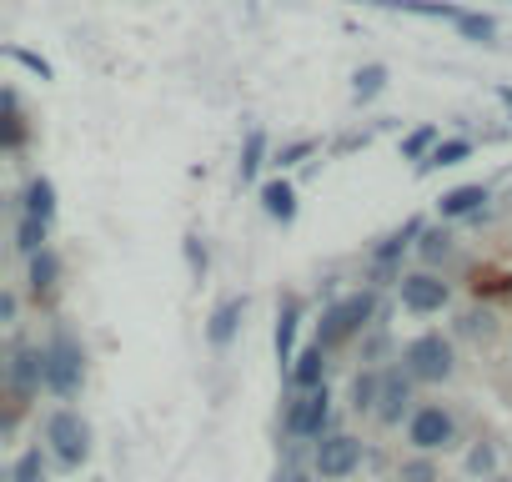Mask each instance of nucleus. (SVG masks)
Returning <instances> with one entry per match:
<instances>
[{"mask_svg": "<svg viewBox=\"0 0 512 482\" xmlns=\"http://www.w3.org/2000/svg\"><path fill=\"white\" fill-rule=\"evenodd\" d=\"M372 312H377V297H372V292L337 297V302L322 312V322H317V347H322V352L342 347L347 337H357V332L367 327V317H372Z\"/></svg>", "mask_w": 512, "mask_h": 482, "instance_id": "nucleus-1", "label": "nucleus"}, {"mask_svg": "<svg viewBox=\"0 0 512 482\" xmlns=\"http://www.w3.org/2000/svg\"><path fill=\"white\" fill-rule=\"evenodd\" d=\"M402 367L412 372V382H447V377L457 372L452 342H447L442 332H422V337H412V342L402 347Z\"/></svg>", "mask_w": 512, "mask_h": 482, "instance_id": "nucleus-2", "label": "nucleus"}, {"mask_svg": "<svg viewBox=\"0 0 512 482\" xmlns=\"http://www.w3.org/2000/svg\"><path fill=\"white\" fill-rule=\"evenodd\" d=\"M407 442H412L422 457L447 452V447L457 442V422H452V412H447V407H437V402L417 407V412H412V422H407Z\"/></svg>", "mask_w": 512, "mask_h": 482, "instance_id": "nucleus-3", "label": "nucleus"}, {"mask_svg": "<svg viewBox=\"0 0 512 482\" xmlns=\"http://www.w3.org/2000/svg\"><path fill=\"white\" fill-rule=\"evenodd\" d=\"M46 442H51V452H56L61 467H81L86 452H91V432H86V422L71 407H61V412L46 417Z\"/></svg>", "mask_w": 512, "mask_h": 482, "instance_id": "nucleus-4", "label": "nucleus"}, {"mask_svg": "<svg viewBox=\"0 0 512 482\" xmlns=\"http://www.w3.org/2000/svg\"><path fill=\"white\" fill-rule=\"evenodd\" d=\"M81 347H76V337L71 332H56L51 337V347H46V387L56 392V397H71L76 387H81Z\"/></svg>", "mask_w": 512, "mask_h": 482, "instance_id": "nucleus-5", "label": "nucleus"}, {"mask_svg": "<svg viewBox=\"0 0 512 482\" xmlns=\"http://www.w3.org/2000/svg\"><path fill=\"white\" fill-rule=\"evenodd\" d=\"M397 292H402V307L407 312H417V317H427V312H442L447 307V282L437 277V272H407L402 282H397Z\"/></svg>", "mask_w": 512, "mask_h": 482, "instance_id": "nucleus-6", "label": "nucleus"}, {"mask_svg": "<svg viewBox=\"0 0 512 482\" xmlns=\"http://www.w3.org/2000/svg\"><path fill=\"white\" fill-rule=\"evenodd\" d=\"M327 417H332V397H327V387L302 392V397L287 407V432H292V437H322V432H327Z\"/></svg>", "mask_w": 512, "mask_h": 482, "instance_id": "nucleus-7", "label": "nucleus"}, {"mask_svg": "<svg viewBox=\"0 0 512 482\" xmlns=\"http://www.w3.org/2000/svg\"><path fill=\"white\" fill-rule=\"evenodd\" d=\"M357 462H362V442H357V437L332 432V437H322V442H317V477L337 482V477L357 472Z\"/></svg>", "mask_w": 512, "mask_h": 482, "instance_id": "nucleus-8", "label": "nucleus"}, {"mask_svg": "<svg viewBox=\"0 0 512 482\" xmlns=\"http://www.w3.org/2000/svg\"><path fill=\"white\" fill-rule=\"evenodd\" d=\"M407 412H412V372H407V367H392V372H382V402H377V422L397 427Z\"/></svg>", "mask_w": 512, "mask_h": 482, "instance_id": "nucleus-9", "label": "nucleus"}, {"mask_svg": "<svg viewBox=\"0 0 512 482\" xmlns=\"http://www.w3.org/2000/svg\"><path fill=\"white\" fill-rule=\"evenodd\" d=\"M417 236H422V221H407L397 236L382 241V247L372 252V282H402V277H397V262H402V252L412 247Z\"/></svg>", "mask_w": 512, "mask_h": 482, "instance_id": "nucleus-10", "label": "nucleus"}, {"mask_svg": "<svg viewBox=\"0 0 512 482\" xmlns=\"http://www.w3.org/2000/svg\"><path fill=\"white\" fill-rule=\"evenodd\" d=\"M6 377H11V392L31 397L36 387H46V352H31V347H21V352L11 357Z\"/></svg>", "mask_w": 512, "mask_h": 482, "instance_id": "nucleus-11", "label": "nucleus"}, {"mask_svg": "<svg viewBox=\"0 0 512 482\" xmlns=\"http://www.w3.org/2000/svg\"><path fill=\"white\" fill-rule=\"evenodd\" d=\"M482 206H487V186L472 181V186H452V191L437 201V216H442V221H457V216H472V211H482Z\"/></svg>", "mask_w": 512, "mask_h": 482, "instance_id": "nucleus-12", "label": "nucleus"}, {"mask_svg": "<svg viewBox=\"0 0 512 482\" xmlns=\"http://www.w3.org/2000/svg\"><path fill=\"white\" fill-rule=\"evenodd\" d=\"M241 317H246V297H226V302L211 312V327H206L211 347H231V337H236Z\"/></svg>", "mask_w": 512, "mask_h": 482, "instance_id": "nucleus-13", "label": "nucleus"}, {"mask_svg": "<svg viewBox=\"0 0 512 482\" xmlns=\"http://www.w3.org/2000/svg\"><path fill=\"white\" fill-rule=\"evenodd\" d=\"M322 377H327V352L312 342V347L292 362V387H297V392H317V387H327Z\"/></svg>", "mask_w": 512, "mask_h": 482, "instance_id": "nucleus-14", "label": "nucleus"}, {"mask_svg": "<svg viewBox=\"0 0 512 482\" xmlns=\"http://www.w3.org/2000/svg\"><path fill=\"white\" fill-rule=\"evenodd\" d=\"M262 206H267V216H272V221H282V226H287V221L297 216V191H292V181H282V176H277V181H267V186H262Z\"/></svg>", "mask_w": 512, "mask_h": 482, "instance_id": "nucleus-15", "label": "nucleus"}, {"mask_svg": "<svg viewBox=\"0 0 512 482\" xmlns=\"http://www.w3.org/2000/svg\"><path fill=\"white\" fill-rule=\"evenodd\" d=\"M297 322H302V302L287 297L282 312H277V362H297V352H292V342H297Z\"/></svg>", "mask_w": 512, "mask_h": 482, "instance_id": "nucleus-16", "label": "nucleus"}, {"mask_svg": "<svg viewBox=\"0 0 512 482\" xmlns=\"http://www.w3.org/2000/svg\"><path fill=\"white\" fill-rule=\"evenodd\" d=\"M26 216H36V221L51 226V216H56V186H51L46 176H36V181L26 186Z\"/></svg>", "mask_w": 512, "mask_h": 482, "instance_id": "nucleus-17", "label": "nucleus"}, {"mask_svg": "<svg viewBox=\"0 0 512 482\" xmlns=\"http://www.w3.org/2000/svg\"><path fill=\"white\" fill-rule=\"evenodd\" d=\"M382 402V372H357L352 377V412H377Z\"/></svg>", "mask_w": 512, "mask_h": 482, "instance_id": "nucleus-18", "label": "nucleus"}, {"mask_svg": "<svg viewBox=\"0 0 512 482\" xmlns=\"http://www.w3.org/2000/svg\"><path fill=\"white\" fill-rule=\"evenodd\" d=\"M392 11H407V16H432V21H462V6H437V0H387Z\"/></svg>", "mask_w": 512, "mask_h": 482, "instance_id": "nucleus-19", "label": "nucleus"}, {"mask_svg": "<svg viewBox=\"0 0 512 482\" xmlns=\"http://www.w3.org/2000/svg\"><path fill=\"white\" fill-rule=\"evenodd\" d=\"M262 156H267V131L256 126V131L246 136V151H241V161H236L241 181H256V171H262Z\"/></svg>", "mask_w": 512, "mask_h": 482, "instance_id": "nucleus-20", "label": "nucleus"}, {"mask_svg": "<svg viewBox=\"0 0 512 482\" xmlns=\"http://www.w3.org/2000/svg\"><path fill=\"white\" fill-rule=\"evenodd\" d=\"M16 247H21L26 257H41V252H46V221L21 216V226H16Z\"/></svg>", "mask_w": 512, "mask_h": 482, "instance_id": "nucleus-21", "label": "nucleus"}, {"mask_svg": "<svg viewBox=\"0 0 512 482\" xmlns=\"http://www.w3.org/2000/svg\"><path fill=\"white\" fill-rule=\"evenodd\" d=\"M467 156H472V141H467V136H452V141H437V151H432L422 166H427V171H432V166H457V161H467Z\"/></svg>", "mask_w": 512, "mask_h": 482, "instance_id": "nucleus-22", "label": "nucleus"}, {"mask_svg": "<svg viewBox=\"0 0 512 482\" xmlns=\"http://www.w3.org/2000/svg\"><path fill=\"white\" fill-rule=\"evenodd\" d=\"M56 277H61V262H56V252H41V257H31V292H51V287H56Z\"/></svg>", "mask_w": 512, "mask_h": 482, "instance_id": "nucleus-23", "label": "nucleus"}, {"mask_svg": "<svg viewBox=\"0 0 512 482\" xmlns=\"http://www.w3.org/2000/svg\"><path fill=\"white\" fill-rule=\"evenodd\" d=\"M417 252H422V262H447V257H452V236H447L442 226H432V231H422Z\"/></svg>", "mask_w": 512, "mask_h": 482, "instance_id": "nucleus-24", "label": "nucleus"}, {"mask_svg": "<svg viewBox=\"0 0 512 482\" xmlns=\"http://www.w3.org/2000/svg\"><path fill=\"white\" fill-rule=\"evenodd\" d=\"M26 146V121H21V101L16 91H6V151H21Z\"/></svg>", "mask_w": 512, "mask_h": 482, "instance_id": "nucleus-25", "label": "nucleus"}, {"mask_svg": "<svg viewBox=\"0 0 512 482\" xmlns=\"http://www.w3.org/2000/svg\"><path fill=\"white\" fill-rule=\"evenodd\" d=\"M467 472L482 477V482H492V477H497V447H492V442H477V447L467 452Z\"/></svg>", "mask_w": 512, "mask_h": 482, "instance_id": "nucleus-26", "label": "nucleus"}, {"mask_svg": "<svg viewBox=\"0 0 512 482\" xmlns=\"http://www.w3.org/2000/svg\"><path fill=\"white\" fill-rule=\"evenodd\" d=\"M457 31H462L467 41H492V36H497V21H492V16H477V11H462Z\"/></svg>", "mask_w": 512, "mask_h": 482, "instance_id": "nucleus-27", "label": "nucleus"}, {"mask_svg": "<svg viewBox=\"0 0 512 482\" xmlns=\"http://www.w3.org/2000/svg\"><path fill=\"white\" fill-rule=\"evenodd\" d=\"M41 472H46V452L41 447H26L21 457H16V482H41Z\"/></svg>", "mask_w": 512, "mask_h": 482, "instance_id": "nucleus-28", "label": "nucleus"}, {"mask_svg": "<svg viewBox=\"0 0 512 482\" xmlns=\"http://www.w3.org/2000/svg\"><path fill=\"white\" fill-rule=\"evenodd\" d=\"M382 86H387V66H362V71H357V86H352V91H357V101H372V96H377Z\"/></svg>", "mask_w": 512, "mask_h": 482, "instance_id": "nucleus-29", "label": "nucleus"}, {"mask_svg": "<svg viewBox=\"0 0 512 482\" xmlns=\"http://www.w3.org/2000/svg\"><path fill=\"white\" fill-rule=\"evenodd\" d=\"M427 151H437V126H417V131L402 141V156H407V161H417V156H427Z\"/></svg>", "mask_w": 512, "mask_h": 482, "instance_id": "nucleus-30", "label": "nucleus"}, {"mask_svg": "<svg viewBox=\"0 0 512 482\" xmlns=\"http://www.w3.org/2000/svg\"><path fill=\"white\" fill-rule=\"evenodd\" d=\"M402 482H442V472L432 457H412V462H402Z\"/></svg>", "mask_w": 512, "mask_h": 482, "instance_id": "nucleus-31", "label": "nucleus"}, {"mask_svg": "<svg viewBox=\"0 0 512 482\" xmlns=\"http://www.w3.org/2000/svg\"><path fill=\"white\" fill-rule=\"evenodd\" d=\"M6 56H11V61H21V66H26L31 76H41V81H51V66H46V61H41L36 51H26V46H6Z\"/></svg>", "mask_w": 512, "mask_h": 482, "instance_id": "nucleus-32", "label": "nucleus"}, {"mask_svg": "<svg viewBox=\"0 0 512 482\" xmlns=\"http://www.w3.org/2000/svg\"><path fill=\"white\" fill-rule=\"evenodd\" d=\"M492 327H497L492 312H467V317H462V332H467V337H492Z\"/></svg>", "mask_w": 512, "mask_h": 482, "instance_id": "nucleus-33", "label": "nucleus"}, {"mask_svg": "<svg viewBox=\"0 0 512 482\" xmlns=\"http://www.w3.org/2000/svg\"><path fill=\"white\" fill-rule=\"evenodd\" d=\"M302 156H312V141H292V146H287V151L277 156V166H297Z\"/></svg>", "mask_w": 512, "mask_h": 482, "instance_id": "nucleus-34", "label": "nucleus"}, {"mask_svg": "<svg viewBox=\"0 0 512 482\" xmlns=\"http://www.w3.org/2000/svg\"><path fill=\"white\" fill-rule=\"evenodd\" d=\"M11 317H16V297L6 292V297H0V322H11Z\"/></svg>", "mask_w": 512, "mask_h": 482, "instance_id": "nucleus-35", "label": "nucleus"}, {"mask_svg": "<svg viewBox=\"0 0 512 482\" xmlns=\"http://www.w3.org/2000/svg\"><path fill=\"white\" fill-rule=\"evenodd\" d=\"M492 482H512V477H492Z\"/></svg>", "mask_w": 512, "mask_h": 482, "instance_id": "nucleus-36", "label": "nucleus"}, {"mask_svg": "<svg viewBox=\"0 0 512 482\" xmlns=\"http://www.w3.org/2000/svg\"><path fill=\"white\" fill-rule=\"evenodd\" d=\"M292 482H302V477H292Z\"/></svg>", "mask_w": 512, "mask_h": 482, "instance_id": "nucleus-37", "label": "nucleus"}]
</instances>
